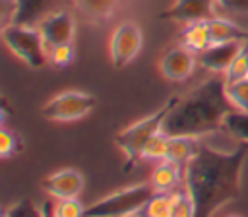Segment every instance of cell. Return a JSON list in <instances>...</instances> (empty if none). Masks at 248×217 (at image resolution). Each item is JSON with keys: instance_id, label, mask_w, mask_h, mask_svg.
<instances>
[{"instance_id": "6da1fadb", "label": "cell", "mask_w": 248, "mask_h": 217, "mask_svg": "<svg viewBox=\"0 0 248 217\" xmlns=\"http://www.w3.org/2000/svg\"><path fill=\"white\" fill-rule=\"evenodd\" d=\"M248 157V143L232 149H215L200 143L198 153L184 167V188L196 202V217H213L240 194V170Z\"/></svg>"}, {"instance_id": "7a4b0ae2", "label": "cell", "mask_w": 248, "mask_h": 217, "mask_svg": "<svg viewBox=\"0 0 248 217\" xmlns=\"http://www.w3.org/2000/svg\"><path fill=\"white\" fill-rule=\"evenodd\" d=\"M232 108L227 97L225 74H213L209 79L178 97L163 122V132L167 136H194L202 140L225 132L223 120Z\"/></svg>"}, {"instance_id": "3957f363", "label": "cell", "mask_w": 248, "mask_h": 217, "mask_svg": "<svg viewBox=\"0 0 248 217\" xmlns=\"http://www.w3.org/2000/svg\"><path fill=\"white\" fill-rule=\"evenodd\" d=\"M178 97H180V95L169 97L157 110H153L151 114L143 116L141 120L132 122L130 126L122 128V130L114 136V143H116V147H118V149L122 151V155H124V165H122L124 170H130V169H134V167L140 163V159H141V149H143L145 141H147L151 136H155L157 132L163 130V122H165L167 114L170 112V108L176 105Z\"/></svg>"}, {"instance_id": "277c9868", "label": "cell", "mask_w": 248, "mask_h": 217, "mask_svg": "<svg viewBox=\"0 0 248 217\" xmlns=\"http://www.w3.org/2000/svg\"><path fill=\"white\" fill-rule=\"evenodd\" d=\"M155 194L151 182H138L99 198L85 207V217H136Z\"/></svg>"}, {"instance_id": "5b68a950", "label": "cell", "mask_w": 248, "mask_h": 217, "mask_svg": "<svg viewBox=\"0 0 248 217\" xmlns=\"http://www.w3.org/2000/svg\"><path fill=\"white\" fill-rule=\"evenodd\" d=\"M2 41L14 56H17L27 68L41 70L48 60V48L37 25L8 23L2 25Z\"/></svg>"}, {"instance_id": "8992f818", "label": "cell", "mask_w": 248, "mask_h": 217, "mask_svg": "<svg viewBox=\"0 0 248 217\" xmlns=\"http://www.w3.org/2000/svg\"><path fill=\"white\" fill-rule=\"evenodd\" d=\"M95 105L97 101L91 93L68 89V91H60L54 97H50L43 105L41 114L43 118L52 120V122H74V120L87 116Z\"/></svg>"}, {"instance_id": "52a82bcc", "label": "cell", "mask_w": 248, "mask_h": 217, "mask_svg": "<svg viewBox=\"0 0 248 217\" xmlns=\"http://www.w3.org/2000/svg\"><path fill=\"white\" fill-rule=\"evenodd\" d=\"M143 46V31L134 21L118 23L108 39V54L114 68L128 66Z\"/></svg>"}, {"instance_id": "ba28073f", "label": "cell", "mask_w": 248, "mask_h": 217, "mask_svg": "<svg viewBox=\"0 0 248 217\" xmlns=\"http://www.w3.org/2000/svg\"><path fill=\"white\" fill-rule=\"evenodd\" d=\"M221 4L219 0H174L167 10L159 14V19L178 21V23H194V21H209L219 16Z\"/></svg>"}, {"instance_id": "9c48e42d", "label": "cell", "mask_w": 248, "mask_h": 217, "mask_svg": "<svg viewBox=\"0 0 248 217\" xmlns=\"http://www.w3.org/2000/svg\"><path fill=\"white\" fill-rule=\"evenodd\" d=\"M43 41L46 45V48H54L58 45H66V43H74L76 37V17L70 10H56L50 12L48 16H45L39 23H37Z\"/></svg>"}, {"instance_id": "30bf717a", "label": "cell", "mask_w": 248, "mask_h": 217, "mask_svg": "<svg viewBox=\"0 0 248 217\" xmlns=\"http://www.w3.org/2000/svg\"><path fill=\"white\" fill-rule=\"evenodd\" d=\"M198 64V56L194 50L186 48L184 45L170 46L163 52L159 60V72L165 79L170 81H184L194 74V68Z\"/></svg>"}, {"instance_id": "8fae6325", "label": "cell", "mask_w": 248, "mask_h": 217, "mask_svg": "<svg viewBox=\"0 0 248 217\" xmlns=\"http://www.w3.org/2000/svg\"><path fill=\"white\" fill-rule=\"evenodd\" d=\"M43 190L52 196L54 200H66V198H78L83 192L85 186V178L81 174V170L78 169H60L54 170L52 174H48L43 182H41Z\"/></svg>"}, {"instance_id": "7c38bea8", "label": "cell", "mask_w": 248, "mask_h": 217, "mask_svg": "<svg viewBox=\"0 0 248 217\" xmlns=\"http://www.w3.org/2000/svg\"><path fill=\"white\" fill-rule=\"evenodd\" d=\"M244 41H229V43H211L205 50L198 54V62L202 68L209 70L211 74H225L232 58L242 48Z\"/></svg>"}, {"instance_id": "4fadbf2b", "label": "cell", "mask_w": 248, "mask_h": 217, "mask_svg": "<svg viewBox=\"0 0 248 217\" xmlns=\"http://www.w3.org/2000/svg\"><path fill=\"white\" fill-rule=\"evenodd\" d=\"M124 0H70L74 12L87 23L93 25H101L110 21Z\"/></svg>"}, {"instance_id": "5bb4252c", "label": "cell", "mask_w": 248, "mask_h": 217, "mask_svg": "<svg viewBox=\"0 0 248 217\" xmlns=\"http://www.w3.org/2000/svg\"><path fill=\"white\" fill-rule=\"evenodd\" d=\"M62 0H14V19L12 23L37 25L45 16L56 12Z\"/></svg>"}, {"instance_id": "9a60e30c", "label": "cell", "mask_w": 248, "mask_h": 217, "mask_svg": "<svg viewBox=\"0 0 248 217\" xmlns=\"http://www.w3.org/2000/svg\"><path fill=\"white\" fill-rule=\"evenodd\" d=\"M184 180V169L172 161H159L151 172V186L155 192H174L178 182Z\"/></svg>"}, {"instance_id": "2e32d148", "label": "cell", "mask_w": 248, "mask_h": 217, "mask_svg": "<svg viewBox=\"0 0 248 217\" xmlns=\"http://www.w3.org/2000/svg\"><path fill=\"white\" fill-rule=\"evenodd\" d=\"M211 43H229V41H248V29L240 27L236 21L215 16L207 21Z\"/></svg>"}, {"instance_id": "e0dca14e", "label": "cell", "mask_w": 248, "mask_h": 217, "mask_svg": "<svg viewBox=\"0 0 248 217\" xmlns=\"http://www.w3.org/2000/svg\"><path fill=\"white\" fill-rule=\"evenodd\" d=\"M200 143H202L200 138H194V136H169L167 161H172L184 169L186 163L198 153Z\"/></svg>"}, {"instance_id": "ac0fdd59", "label": "cell", "mask_w": 248, "mask_h": 217, "mask_svg": "<svg viewBox=\"0 0 248 217\" xmlns=\"http://www.w3.org/2000/svg\"><path fill=\"white\" fill-rule=\"evenodd\" d=\"M180 45H184L186 48L194 50L196 54H200L202 50H205L211 45V35H209L207 21L186 23L184 29H182V33H180Z\"/></svg>"}, {"instance_id": "d6986e66", "label": "cell", "mask_w": 248, "mask_h": 217, "mask_svg": "<svg viewBox=\"0 0 248 217\" xmlns=\"http://www.w3.org/2000/svg\"><path fill=\"white\" fill-rule=\"evenodd\" d=\"M136 217H172V192H155Z\"/></svg>"}, {"instance_id": "ffe728a7", "label": "cell", "mask_w": 248, "mask_h": 217, "mask_svg": "<svg viewBox=\"0 0 248 217\" xmlns=\"http://www.w3.org/2000/svg\"><path fill=\"white\" fill-rule=\"evenodd\" d=\"M223 130L232 138L234 141H244L248 143V112L232 108L225 120H223Z\"/></svg>"}, {"instance_id": "44dd1931", "label": "cell", "mask_w": 248, "mask_h": 217, "mask_svg": "<svg viewBox=\"0 0 248 217\" xmlns=\"http://www.w3.org/2000/svg\"><path fill=\"white\" fill-rule=\"evenodd\" d=\"M167 149H169V136L161 130L155 136H151L143 149H141V159L147 161H165L167 159Z\"/></svg>"}, {"instance_id": "7402d4cb", "label": "cell", "mask_w": 248, "mask_h": 217, "mask_svg": "<svg viewBox=\"0 0 248 217\" xmlns=\"http://www.w3.org/2000/svg\"><path fill=\"white\" fill-rule=\"evenodd\" d=\"M196 202L186 188L172 192V217H196Z\"/></svg>"}, {"instance_id": "603a6c76", "label": "cell", "mask_w": 248, "mask_h": 217, "mask_svg": "<svg viewBox=\"0 0 248 217\" xmlns=\"http://www.w3.org/2000/svg\"><path fill=\"white\" fill-rule=\"evenodd\" d=\"M227 97L236 110L248 112V78L227 81Z\"/></svg>"}, {"instance_id": "cb8c5ba5", "label": "cell", "mask_w": 248, "mask_h": 217, "mask_svg": "<svg viewBox=\"0 0 248 217\" xmlns=\"http://www.w3.org/2000/svg\"><path fill=\"white\" fill-rule=\"evenodd\" d=\"M225 78H227V81H236V79L248 78V41H244L242 48L238 50V54L229 64Z\"/></svg>"}, {"instance_id": "d4e9b609", "label": "cell", "mask_w": 248, "mask_h": 217, "mask_svg": "<svg viewBox=\"0 0 248 217\" xmlns=\"http://www.w3.org/2000/svg\"><path fill=\"white\" fill-rule=\"evenodd\" d=\"M21 149H23L21 136L4 126L2 132H0V155H2V159L16 157L17 153H21Z\"/></svg>"}, {"instance_id": "484cf974", "label": "cell", "mask_w": 248, "mask_h": 217, "mask_svg": "<svg viewBox=\"0 0 248 217\" xmlns=\"http://www.w3.org/2000/svg\"><path fill=\"white\" fill-rule=\"evenodd\" d=\"M76 58V48L74 43H66V45H58L54 48L48 50V62L54 68H68Z\"/></svg>"}, {"instance_id": "4316f807", "label": "cell", "mask_w": 248, "mask_h": 217, "mask_svg": "<svg viewBox=\"0 0 248 217\" xmlns=\"http://www.w3.org/2000/svg\"><path fill=\"white\" fill-rule=\"evenodd\" d=\"M2 217H41L39 205L29 200H17L2 209Z\"/></svg>"}, {"instance_id": "83f0119b", "label": "cell", "mask_w": 248, "mask_h": 217, "mask_svg": "<svg viewBox=\"0 0 248 217\" xmlns=\"http://www.w3.org/2000/svg\"><path fill=\"white\" fill-rule=\"evenodd\" d=\"M85 207L78 198H66L58 200L54 203V215L56 217H85Z\"/></svg>"}, {"instance_id": "f1b7e54d", "label": "cell", "mask_w": 248, "mask_h": 217, "mask_svg": "<svg viewBox=\"0 0 248 217\" xmlns=\"http://www.w3.org/2000/svg\"><path fill=\"white\" fill-rule=\"evenodd\" d=\"M221 10L229 14H246L248 16V0H219Z\"/></svg>"}, {"instance_id": "f546056e", "label": "cell", "mask_w": 248, "mask_h": 217, "mask_svg": "<svg viewBox=\"0 0 248 217\" xmlns=\"http://www.w3.org/2000/svg\"><path fill=\"white\" fill-rule=\"evenodd\" d=\"M39 211H41V217H56L54 215V203L48 202V200L39 203Z\"/></svg>"}, {"instance_id": "4dcf8cb0", "label": "cell", "mask_w": 248, "mask_h": 217, "mask_svg": "<svg viewBox=\"0 0 248 217\" xmlns=\"http://www.w3.org/2000/svg\"><path fill=\"white\" fill-rule=\"evenodd\" d=\"M229 217H242V215H229Z\"/></svg>"}]
</instances>
